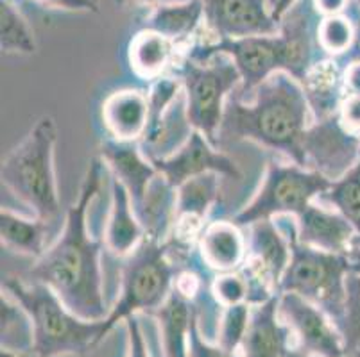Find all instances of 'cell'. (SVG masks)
<instances>
[{"mask_svg": "<svg viewBox=\"0 0 360 357\" xmlns=\"http://www.w3.org/2000/svg\"><path fill=\"white\" fill-rule=\"evenodd\" d=\"M103 172H106L104 161L94 157L81 182L77 201L67 209L60 236H56L51 247L27 271L29 281L49 286L72 313L91 322L106 320L111 311L104 299L101 268L106 245L88 232V211L99 193Z\"/></svg>", "mask_w": 360, "mask_h": 357, "instance_id": "cell-1", "label": "cell"}, {"mask_svg": "<svg viewBox=\"0 0 360 357\" xmlns=\"http://www.w3.org/2000/svg\"><path fill=\"white\" fill-rule=\"evenodd\" d=\"M312 123V107L303 84L287 72H276L248 100L230 95L219 137L221 143L253 142L305 166L303 145Z\"/></svg>", "mask_w": 360, "mask_h": 357, "instance_id": "cell-2", "label": "cell"}, {"mask_svg": "<svg viewBox=\"0 0 360 357\" xmlns=\"http://www.w3.org/2000/svg\"><path fill=\"white\" fill-rule=\"evenodd\" d=\"M58 123L52 114L36 120L22 140L2 161V186L32 209L36 218L61 224V204L56 182L54 154Z\"/></svg>", "mask_w": 360, "mask_h": 357, "instance_id": "cell-3", "label": "cell"}, {"mask_svg": "<svg viewBox=\"0 0 360 357\" xmlns=\"http://www.w3.org/2000/svg\"><path fill=\"white\" fill-rule=\"evenodd\" d=\"M2 290L27 311L34 334V357L79 356L106 336L104 320L91 322L77 316L45 284L8 277L2 281Z\"/></svg>", "mask_w": 360, "mask_h": 357, "instance_id": "cell-4", "label": "cell"}, {"mask_svg": "<svg viewBox=\"0 0 360 357\" xmlns=\"http://www.w3.org/2000/svg\"><path fill=\"white\" fill-rule=\"evenodd\" d=\"M290 241V261L280 281V293H296L316 304L330 318L340 323L345 318L346 277L359 268L360 255L333 254L297 241L294 216H276Z\"/></svg>", "mask_w": 360, "mask_h": 357, "instance_id": "cell-5", "label": "cell"}, {"mask_svg": "<svg viewBox=\"0 0 360 357\" xmlns=\"http://www.w3.org/2000/svg\"><path fill=\"white\" fill-rule=\"evenodd\" d=\"M174 243L143 238L142 243L122 257L120 297L104 320V334L133 314H150L174 290L179 274L186 270L181 261L172 260Z\"/></svg>", "mask_w": 360, "mask_h": 357, "instance_id": "cell-6", "label": "cell"}, {"mask_svg": "<svg viewBox=\"0 0 360 357\" xmlns=\"http://www.w3.org/2000/svg\"><path fill=\"white\" fill-rule=\"evenodd\" d=\"M178 77L181 79L186 97V113L192 127L212 145L219 147V130L226 102L235 88L242 83L237 65L226 54H215L202 63L186 58L178 68Z\"/></svg>", "mask_w": 360, "mask_h": 357, "instance_id": "cell-7", "label": "cell"}, {"mask_svg": "<svg viewBox=\"0 0 360 357\" xmlns=\"http://www.w3.org/2000/svg\"><path fill=\"white\" fill-rule=\"evenodd\" d=\"M330 184L332 181L319 172L292 161L281 163L271 159L257 195L233 216L231 222L238 227H250L255 222L283 215L296 218L316 202Z\"/></svg>", "mask_w": 360, "mask_h": 357, "instance_id": "cell-8", "label": "cell"}, {"mask_svg": "<svg viewBox=\"0 0 360 357\" xmlns=\"http://www.w3.org/2000/svg\"><path fill=\"white\" fill-rule=\"evenodd\" d=\"M215 54L230 55L240 72L242 83L238 97L242 100L253 95V91L264 81L276 72H283V59L278 34L273 36H250V38L217 39L214 43L194 45L188 48L186 58L192 61H206Z\"/></svg>", "mask_w": 360, "mask_h": 357, "instance_id": "cell-9", "label": "cell"}, {"mask_svg": "<svg viewBox=\"0 0 360 357\" xmlns=\"http://www.w3.org/2000/svg\"><path fill=\"white\" fill-rule=\"evenodd\" d=\"M280 316L300 350L310 357H345L342 332L328 314L296 293H280Z\"/></svg>", "mask_w": 360, "mask_h": 357, "instance_id": "cell-10", "label": "cell"}, {"mask_svg": "<svg viewBox=\"0 0 360 357\" xmlns=\"http://www.w3.org/2000/svg\"><path fill=\"white\" fill-rule=\"evenodd\" d=\"M321 20L323 16L314 8V0H297L280 20L278 39L283 59V72L296 77L300 83L314 65L328 58L321 50L317 41V27Z\"/></svg>", "mask_w": 360, "mask_h": 357, "instance_id": "cell-11", "label": "cell"}, {"mask_svg": "<svg viewBox=\"0 0 360 357\" xmlns=\"http://www.w3.org/2000/svg\"><path fill=\"white\" fill-rule=\"evenodd\" d=\"M305 168L319 172L330 181L345 175L360 159V137L340 126L339 114L316 120L307 130Z\"/></svg>", "mask_w": 360, "mask_h": 357, "instance_id": "cell-12", "label": "cell"}, {"mask_svg": "<svg viewBox=\"0 0 360 357\" xmlns=\"http://www.w3.org/2000/svg\"><path fill=\"white\" fill-rule=\"evenodd\" d=\"M205 20L219 39L278 34L269 0H201Z\"/></svg>", "mask_w": 360, "mask_h": 357, "instance_id": "cell-13", "label": "cell"}, {"mask_svg": "<svg viewBox=\"0 0 360 357\" xmlns=\"http://www.w3.org/2000/svg\"><path fill=\"white\" fill-rule=\"evenodd\" d=\"M153 165L176 188H179L183 182L192 179V177L208 172L219 173L221 177H228L233 181L242 179V172L237 163L230 156L221 152L219 147L212 145L199 130L192 133L191 140L178 152L172 154L167 159H162V161L153 163Z\"/></svg>", "mask_w": 360, "mask_h": 357, "instance_id": "cell-14", "label": "cell"}, {"mask_svg": "<svg viewBox=\"0 0 360 357\" xmlns=\"http://www.w3.org/2000/svg\"><path fill=\"white\" fill-rule=\"evenodd\" d=\"M248 229V260L242 268L280 293V281L290 261L289 238L274 218L255 222Z\"/></svg>", "mask_w": 360, "mask_h": 357, "instance_id": "cell-15", "label": "cell"}, {"mask_svg": "<svg viewBox=\"0 0 360 357\" xmlns=\"http://www.w3.org/2000/svg\"><path fill=\"white\" fill-rule=\"evenodd\" d=\"M294 220L300 243L333 254H352L355 250L353 243L359 241L355 229L330 206L312 202Z\"/></svg>", "mask_w": 360, "mask_h": 357, "instance_id": "cell-16", "label": "cell"}, {"mask_svg": "<svg viewBox=\"0 0 360 357\" xmlns=\"http://www.w3.org/2000/svg\"><path fill=\"white\" fill-rule=\"evenodd\" d=\"M219 173L208 172L192 177L178 188V208L172 236L176 245H188L194 238H199L205 229V220L221 193Z\"/></svg>", "mask_w": 360, "mask_h": 357, "instance_id": "cell-17", "label": "cell"}, {"mask_svg": "<svg viewBox=\"0 0 360 357\" xmlns=\"http://www.w3.org/2000/svg\"><path fill=\"white\" fill-rule=\"evenodd\" d=\"M292 332L280 316V293L251 306L250 325L240 345L242 357H285Z\"/></svg>", "mask_w": 360, "mask_h": 357, "instance_id": "cell-18", "label": "cell"}, {"mask_svg": "<svg viewBox=\"0 0 360 357\" xmlns=\"http://www.w3.org/2000/svg\"><path fill=\"white\" fill-rule=\"evenodd\" d=\"M99 157L110 175L119 179L127 189L133 206L142 201L147 186L158 175V168L143 156L139 142H117L108 137L101 143Z\"/></svg>", "mask_w": 360, "mask_h": 357, "instance_id": "cell-19", "label": "cell"}, {"mask_svg": "<svg viewBox=\"0 0 360 357\" xmlns=\"http://www.w3.org/2000/svg\"><path fill=\"white\" fill-rule=\"evenodd\" d=\"M198 252L208 270L237 271L248 260V240L235 222L215 220L206 224L199 234Z\"/></svg>", "mask_w": 360, "mask_h": 357, "instance_id": "cell-20", "label": "cell"}, {"mask_svg": "<svg viewBox=\"0 0 360 357\" xmlns=\"http://www.w3.org/2000/svg\"><path fill=\"white\" fill-rule=\"evenodd\" d=\"M194 130L186 113L185 91L181 90L169 109L158 120L147 126L142 140L139 142L140 150L150 163L162 161L178 152L191 140Z\"/></svg>", "mask_w": 360, "mask_h": 357, "instance_id": "cell-21", "label": "cell"}, {"mask_svg": "<svg viewBox=\"0 0 360 357\" xmlns=\"http://www.w3.org/2000/svg\"><path fill=\"white\" fill-rule=\"evenodd\" d=\"M103 122L117 142H140L149 123V98L140 90H119L103 104Z\"/></svg>", "mask_w": 360, "mask_h": 357, "instance_id": "cell-22", "label": "cell"}, {"mask_svg": "<svg viewBox=\"0 0 360 357\" xmlns=\"http://www.w3.org/2000/svg\"><path fill=\"white\" fill-rule=\"evenodd\" d=\"M111 179V209L108 216L104 245L117 257H126L135 250L146 238L142 224L133 209V202L122 182L110 175Z\"/></svg>", "mask_w": 360, "mask_h": 357, "instance_id": "cell-23", "label": "cell"}, {"mask_svg": "<svg viewBox=\"0 0 360 357\" xmlns=\"http://www.w3.org/2000/svg\"><path fill=\"white\" fill-rule=\"evenodd\" d=\"M160 323L162 345L165 357H188V338L192 323L199 316L198 304L178 288L170 291L169 299L150 313Z\"/></svg>", "mask_w": 360, "mask_h": 357, "instance_id": "cell-24", "label": "cell"}, {"mask_svg": "<svg viewBox=\"0 0 360 357\" xmlns=\"http://www.w3.org/2000/svg\"><path fill=\"white\" fill-rule=\"evenodd\" d=\"M176 208H178V188L169 182L163 173L150 181L142 201L133 206L147 238L167 241L170 231H174Z\"/></svg>", "mask_w": 360, "mask_h": 357, "instance_id": "cell-25", "label": "cell"}, {"mask_svg": "<svg viewBox=\"0 0 360 357\" xmlns=\"http://www.w3.org/2000/svg\"><path fill=\"white\" fill-rule=\"evenodd\" d=\"M51 222L40 220V218H25L22 215H16L11 209L2 208L0 211V240L2 245L11 248L13 252L22 255H29L32 260H40L45 254L51 241L49 236H60L61 229H54Z\"/></svg>", "mask_w": 360, "mask_h": 357, "instance_id": "cell-26", "label": "cell"}, {"mask_svg": "<svg viewBox=\"0 0 360 357\" xmlns=\"http://www.w3.org/2000/svg\"><path fill=\"white\" fill-rule=\"evenodd\" d=\"M301 84L312 107L314 122L339 113L340 102L346 97V90L342 68L335 59H321L319 63L310 68Z\"/></svg>", "mask_w": 360, "mask_h": 357, "instance_id": "cell-27", "label": "cell"}, {"mask_svg": "<svg viewBox=\"0 0 360 357\" xmlns=\"http://www.w3.org/2000/svg\"><path fill=\"white\" fill-rule=\"evenodd\" d=\"M202 18L205 8L201 0H170L153 8L142 29L158 32L172 43H179L194 34Z\"/></svg>", "mask_w": 360, "mask_h": 357, "instance_id": "cell-28", "label": "cell"}, {"mask_svg": "<svg viewBox=\"0 0 360 357\" xmlns=\"http://www.w3.org/2000/svg\"><path fill=\"white\" fill-rule=\"evenodd\" d=\"M174 45L165 36L142 29L131 39L127 48L131 68L140 79L146 81H156L163 77L174 58Z\"/></svg>", "mask_w": 360, "mask_h": 357, "instance_id": "cell-29", "label": "cell"}, {"mask_svg": "<svg viewBox=\"0 0 360 357\" xmlns=\"http://www.w3.org/2000/svg\"><path fill=\"white\" fill-rule=\"evenodd\" d=\"M0 318H2V339H0L2 350L32 353L34 334H32L31 318L22 304L4 290L0 297Z\"/></svg>", "mask_w": 360, "mask_h": 357, "instance_id": "cell-30", "label": "cell"}, {"mask_svg": "<svg viewBox=\"0 0 360 357\" xmlns=\"http://www.w3.org/2000/svg\"><path fill=\"white\" fill-rule=\"evenodd\" d=\"M316 202L330 206L345 216L360 241V159L345 175L332 181L330 188Z\"/></svg>", "mask_w": 360, "mask_h": 357, "instance_id": "cell-31", "label": "cell"}, {"mask_svg": "<svg viewBox=\"0 0 360 357\" xmlns=\"http://www.w3.org/2000/svg\"><path fill=\"white\" fill-rule=\"evenodd\" d=\"M0 47L4 54H36V39L31 25L13 0L0 2Z\"/></svg>", "mask_w": 360, "mask_h": 357, "instance_id": "cell-32", "label": "cell"}, {"mask_svg": "<svg viewBox=\"0 0 360 357\" xmlns=\"http://www.w3.org/2000/svg\"><path fill=\"white\" fill-rule=\"evenodd\" d=\"M356 24L349 16H325L317 27V41L328 58H340L352 48L355 41Z\"/></svg>", "mask_w": 360, "mask_h": 357, "instance_id": "cell-33", "label": "cell"}, {"mask_svg": "<svg viewBox=\"0 0 360 357\" xmlns=\"http://www.w3.org/2000/svg\"><path fill=\"white\" fill-rule=\"evenodd\" d=\"M251 306L250 304H235V306L222 307L217 322L215 343L228 352L237 353L240 350L244 336L250 325Z\"/></svg>", "mask_w": 360, "mask_h": 357, "instance_id": "cell-34", "label": "cell"}, {"mask_svg": "<svg viewBox=\"0 0 360 357\" xmlns=\"http://www.w3.org/2000/svg\"><path fill=\"white\" fill-rule=\"evenodd\" d=\"M340 332L348 356L356 345H360V264L346 277L345 318L340 323Z\"/></svg>", "mask_w": 360, "mask_h": 357, "instance_id": "cell-35", "label": "cell"}, {"mask_svg": "<svg viewBox=\"0 0 360 357\" xmlns=\"http://www.w3.org/2000/svg\"><path fill=\"white\" fill-rule=\"evenodd\" d=\"M250 281L242 270L217 274L210 283V295L221 307L250 304Z\"/></svg>", "mask_w": 360, "mask_h": 357, "instance_id": "cell-36", "label": "cell"}, {"mask_svg": "<svg viewBox=\"0 0 360 357\" xmlns=\"http://www.w3.org/2000/svg\"><path fill=\"white\" fill-rule=\"evenodd\" d=\"M188 357H242L240 353L228 352V350L221 349L217 343H210L202 336L201 329H199V316L195 322L192 323L191 338H188Z\"/></svg>", "mask_w": 360, "mask_h": 357, "instance_id": "cell-37", "label": "cell"}, {"mask_svg": "<svg viewBox=\"0 0 360 357\" xmlns=\"http://www.w3.org/2000/svg\"><path fill=\"white\" fill-rule=\"evenodd\" d=\"M337 114L340 126L349 134L360 137V93H346Z\"/></svg>", "mask_w": 360, "mask_h": 357, "instance_id": "cell-38", "label": "cell"}, {"mask_svg": "<svg viewBox=\"0 0 360 357\" xmlns=\"http://www.w3.org/2000/svg\"><path fill=\"white\" fill-rule=\"evenodd\" d=\"M127 329V357H150L146 336L139 322V314H133L124 320Z\"/></svg>", "mask_w": 360, "mask_h": 357, "instance_id": "cell-39", "label": "cell"}, {"mask_svg": "<svg viewBox=\"0 0 360 357\" xmlns=\"http://www.w3.org/2000/svg\"><path fill=\"white\" fill-rule=\"evenodd\" d=\"M40 2L54 9H67V11H99L97 0H40Z\"/></svg>", "mask_w": 360, "mask_h": 357, "instance_id": "cell-40", "label": "cell"}, {"mask_svg": "<svg viewBox=\"0 0 360 357\" xmlns=\"http://www.w3.org/2000/svg\"><path fill=\"white\" fill-rule=\"evenodd\" d=\"M349 0H314V8L323 18L325 16L342 15L348 9Z\"/></svg>", "mask_w": 360, "mask_h": 357, "instance_id": "cell-41", "label": "cell"}, {"mask_svg": "<svg viewBox=\"0 0 360 357\" xmlns=\"http://www.w3.org/2000/svg\"><path fill=\"white\" fill-rule=\"evenodd\" d=\"M346 93H360V63H349L342 68Z\"/></svg>", "mask_w": 360, "mask_h": 357, "instance_id": "cell-42", "label": "cell"}, {"mask_svg": "<svg viewBox=\"0 0 360 357\" xmlns=\"http://www.w3.org/2000/svg\"><path fill=\"white\" fill-rule=\"evenodd\" d=\"M333 59H335L337 63H339L342 68L349 63H360V24H356V34H355V41H353L352 48H349L345 55L333 58Z\"/></svg>", "mask_w": 360, "mask_h": 357, "instance_id": "cell-43", "label": "cell"}, {"mask_svg": "<svg viewBox=\"0 0 360 357\" xmlns=\"http://www.w3.org/2000/svg\"><path fill=\"white\" fill-rule=\"evenodd\" d=\"M296 2H297V0H276V4H274V8H273V16H274V20H276L278 24H280L281 16L285 15V13L289 11V9L292 8Z\"/></svg>", "mask_w": 360, "mask_h": 357, "instance_id": "cell-44", "label": "cell"}, {"mask_svg": "<svg viewBox=\"0 0 360 357\" xmlns=\"http://www.w3.org/2000/svg\"><path fill=\"white\" fill-rule=\"evenodd\" d=\"M285 357H310L309 353H305L303 350H300L297 346H290L289 352L285 353Z\"/></svg>", "mask_w": 360, "mask_h": 357, "instance_id": "cell-45", "label": "cell"}, {"mask_svg": "<svg viewBox=\"0 0 360 357\" xmlns=\"http://www.w3.org/2000/svg\"><path fill=\"white\" fill-rule=\"evenodd\" d=\"M129 2H135V4H143V6H153L156 4L158 0H129Z\"/></svg>", "mask_w": 360, "mask_h": 357, "instance_id": "cell-46", "label": "cell"}, {"mask_svg": "<svg viewBox=\"0 0 360 357\" xmlns=\"http://www.w3.org/2000/svg\"><path fill=\"white\" fill-rule=\"evenodd\" d=\"M348 356H352V357H360V345H356L355 349H353L352 352L348 353Z\"/></svg>", "mask_w": 360, "mask_h": 357, "instance_id": "cell-47", "label": "cell"}, {"mask_svg": "<svg viewBox=\"0 0 360 357\" xmlns=\"http://www.w3.org/2000/svg\"><path fill=\"white\" fill-rule=\"evenodd\" d=\"M274 4H276V0H269V6H271V9L274 8Z\"/></svg>", "mask_w": 360, "mask_h": 357, "instance_id": "cell-48", "label": "cell"}, {"mask_svg": "<svg viewBox=\"0 0 360 357\" xmlns=\"http://www.w3.org/2000/svg\"><path fill=\"white\" fill-rule=\"evenodd\" d=\"M355 4H356V9H359V15H360V0H355Z\"/></svg>", "mask_w": 360, "mask_h": 357, "instance_id": "cell-49", "label": "cell"}, {"mask_svg": "<svg viewBox=\"0 0 360 357\" xmlns=\"http://www.w3.org/2000/svg\"><path fill=\"white\" fill-rule=\"evenodd\" d=\"M345 357H352V356H345Z\"/></svg>", "mask_w": 360, "mask_h": 357, "instance_id": "cell-50", "label": "cell"}]
</instances>
